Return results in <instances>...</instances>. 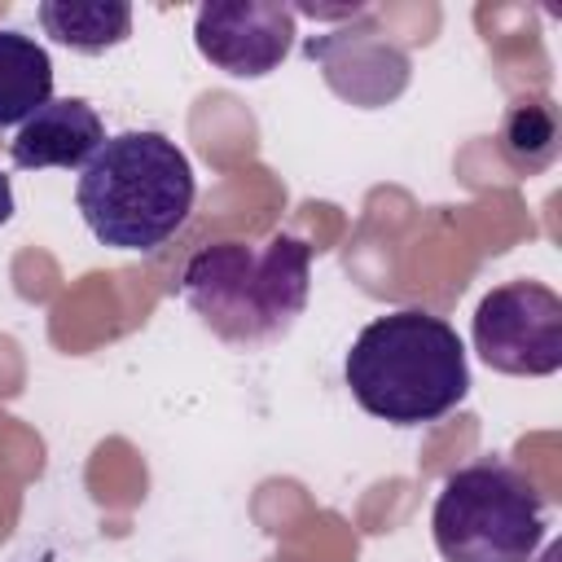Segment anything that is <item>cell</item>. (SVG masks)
<instances>
[{"label":"cell","instance_id":"5b68a950","mask_svg":"<svg viewBox=\"0 0 562 562\" xmlns=\"http://www.w3.org/2000/svg\"><path fill=\"white\" fill-rule=\"evenodd\" d=\"M474 351L509 378H549L562 369V299L544 281H505L474 307Z\"/></svg>","mask_w":562,"mask_h":562},{"label":"cell","instance_id":"52a82bcc","mask_svg":"<svg viewBox=\"0 0 562 562\" xmlns=\"http://www.w3.org/2000/svg\"><path fill=\"white\" fill-rule=\"evenodd\" d=\"M105 145V123L83 97H53L40 105L9 140V158L18 171L44 167H88V158Z\"/></svg>","mask_w":562,"mask_h":562},{"label":"cell","instance_id":"30bf717a","mask_svg":"<svg viewBox=\"0 0 562 562\" xmlns=\"http://www.w3.org/2000/svg\"><path fill=\"white\" fill-rule=\"evenodd\" d=\"M501 149L514 167L522 171H540L553 162L558 154V123H553V110L540 105V101H522L505 114V127H501Z\"/></svg>","mask_w":562,"mask_h":562},{"label":"cell","instance_id":"6da1fadb","mask_svg":"<svg viewBox=\"0 0 562 562\" xmlns=\"http://www.w3.org/2000/svg\"><path fill=\"white\" fill-rule=\"evenodd\" d=\"M351 400L391 426H426L470 395V360L457 329L422 307L369 321L347 351Z\"/></svg>","mask_w":562,"mask_h":562},{"label":"cell","instance_id":"277c9868","mask_svg":"<svg viewBox=\"0 0 562 562\" xmlns=\"http://www.w3.org/2000/svg\"><path fill=\"white\" fill-rule=\"evenodd\" d=\"M443 562H531L544 540V496L505 461H474L443 479L430 509Z\"/></svg>","mask_w":562,"mask_h":562},{"label":"cell","instance_id":"3957f363","mask_svg":"<svg viewBox=\"0 0 562 562\" xmlns=\"http://www.w3.org/2000/svg\"><path fill=\"white\" fill-rule=\"evenodd\" d=\"M198 198L189 154L162 132H119L88 158L75 206L88 233L114 250H158L180 233Z\"/></svg>","mask_w":562,"mask_h":562},{"label":"cell","instance_id":"9c48e42d","mask_svg":"<svg viewBox=\"0 0 562 562\" xmlns=\"http://www.w3.org/2000/svg\"><path fill=\"white\" fill-rule=\"evenodd\" d=\"M35 13H40V26L57 44H66V48H75L83 57H97V53H105V48H114V44H123L132 35V9L127 4L44 0Z\"/></svg>","mask_w":562,"mask_h":562},{"label":"cell","instance_id":"8fae6325","mask_svg":"<svg viewBox=\"0 0 562 562\" xmlns=\"http://www.w3.org/2000/svg\"><path fill=\"white\" fill-rule=\"evenodd\" d=\"M13 220V184H9V176L0 171V224H9Z\"/></svg>","mask_w":562,"mask_h":562},{"label":"cell","instance_id":"7a4b0ae2","mask_svg":"<svg viewBox=\"0 0 562 562\" xmlns=\"http://www.w3.org/2000/svg\"><path fill=\"white\" fill-rule=\"evenodd\" d=\"M312 294V246L277 233L263 246L215 241L180 272V299L228 347H268L294 329Z\"/></svg>","mask_w":562,"mask_h":562},{"label":"cell","instance_id":"ba28073f","mask_svg":"<svg viewBox=\"0 0 562 562\" xmlns=\"http://www.w3.org/2000/svg\"><path fill=\"white\" fill-rule=\"evenodd\" d=\"M53 101V57L22 31H0V127H22Z\"/></svg>","mask_w":562,"mask_h":562},{"label":"cell","instance_id":"8992f818","mask_svg":"<svg viewBox=\"0 0 562 562\" xmlns=\"http://www.w3.org/2000/svg\"><path fill=\"white\" fill-rule=\"evenodd\" d=\"M193 44L215 70L263 79L294 44V9L277 0H211L193 13Z\"/></svg>","mask_w":562,"mask_h":562}]
</instances>
